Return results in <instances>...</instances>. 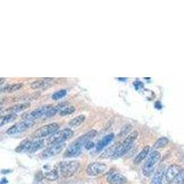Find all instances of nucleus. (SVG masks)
<instances>
[{"label": "nucleus", "instance_id": "f257e3e1", "mask_svg": "<svg viewBox=\"0 0 184 184\" xmlns=\"http://www.w3.org/2000/svg\"><path fill=\"white\" fill-rule=\"evenodd\" d=\"M137 136H138V133L134 131L131 134H129L120 145H118L116 152L113 156V158L116 159V158H121L122 156H124L126 153L132 148L134 141L136 140Z\"/></svg>", "mask_w": 184, "mask_h": 184}, {"label": "nucleus", "instance_id": "f03ea898", "mask_svg": "<svg viewBox=\"0 0 184 184\" xmlns=\"http://www.w3.org/2000/svg\"><path fill=\"white\" fill-rule=\"evenodd\" d=\"M79 162L78 160H66L59 164V173L64 178L72 177L79 168Z\"/></svg>", "mask_w": 184, "mask_h": 184}, {"label": "nucleus", "instance_id": "7ed1b4c3", "mask_svg": "<svg viewBox=\"0 0 184 184\" xmlns=\"http://www.w3.org/2000/svg\"><path fill=\"white\" fill-rule=\"evenodd\" d=\"M58 129H59V124H56V122H52V124H46L37 129L35 132L32 133V137L34 138V139H42L44 137L53 135L54 133L58 131Z\"/></svg>", "mask_w": 184, "mask_h": 184}, {"label": "nucleus", "instance_id": "20e7f679", "mask_svg": "<svg viewBox=\"0 0 184 184\" xmlns=\"http://www.w3.org/2000/svg\"><path fill=\"white\" fill-rule=\"evenodd\" d=\"M73 135H74V132L69 128H66L63 130H59L56 133H54L53 135H51L47 142H48V145L50 146L54 144L65 143V141L70 139Z\"/></svg>", "mask_w": 184, "mask_h": 184}, {"label": "nucleus", "instance_id": "39448f33", "mask_svg": "<svg viewBox=\"0 0 184 184\" xmlns=\"http://www.w3.org/2000/svg\"><path fill=\"white\" fill-rule=\"evenodd\" d=\"M161 156L160 153L158 151H153L151 154L149 155L147 161L146 162L145 166L143 167V173L145 176H150L153 172H154L155 167L157 165V163L159 161Z\"/></svg>", "mask_w": 184, "mask_h": 184}, {"label": "nucleus", "instance_id": "423d86ee", "mask_svg": "<svg viewBox=\"0 0 184 184\" xmlns=\"http://www.w3.org/2000/svg\"><path fill=\"white\" fill-rule=\"evenodd\" d=\"M34 124H35L34 120H25L23 121H20V122H19V124H16L15 125L11 126L7 131V133L8 134H16V133H21V132H24L27 129L32 127L34 125Z\"/></svg>", "mask_w": 184, "mask_h": 184}, {"label": "nucleus", "instance_id": "0eeeda50", "mask_svg": "<svg viewBox=\"0 0 184 184\" xmlns=\"http://www.w3.org/2000/svg\"><path fill=\"white\" fill-rule=\"evenodd\" d=\"M107 170L106 164L102 162H94L88 165L87 167V173L89 176H99L102 173H104Z\"/></svg>", "mask_w": 184, "mask_h": 184}, {"label": "nucleus", "instance_id": "6e6552de", "mask_svg": "<svg viewBox=\"0 0 184 184\" xmlns=\"http://www.w3.org/2000/svg\"><path fill=\"white\" fill-rule=\"evenodd\" d=\"M84 145L80 143L78 140H76L72 146H70L66 153H65V157L66 158H75L81 154V148Z\"/></svg>", "mask_w": 184, "mask_h": 184}, {"label": "nucleus", "instance_id": "1a4fd4ad", "mask_svg": "<svg viewBox=\"0 0 184 184\" xmlns=\"http://www.w3.org/2000/svg\"><path fill=\"white\" fill-rule=\"evenodd\" d=\"M53 106L48 105V106H42L41 108H39L38 110H35L33 112H32L30 113H28L27 116H25L24 118H26V120H34L42 116H45L47 114V112L50 111V109L52 108Z\"/></svg>", "mask_w": 184, "mask_h": 184}, {"label": "nucleus", "instance_id": "9d476101", "mask_svg": "<svg viewBox=\"0 0 184 184\" xmlns=\"http://www.w3.org/2000/svg\"><path fill=\"white\" fill-rule=\"evenodd\" d=\"M66 146L65 143H60V144H54L50 146L47 149H46L43 153L44 158H51L53 156H55L62 151Z\"/></svg>", "mask_w": 184, "mask_h": 184}, {"label": "nucleus", "instance_id": "9b49d317", "mask_svg": "<svg viewBox=\"0 0 184 184\" xmlns=\"http://www.w3.org/2000/svg\"><path fill=\"white\" fill-rule=\"evenodd\" d=\"M107 181L111 184H124L126 182V178L119 172L112 171L107 176Z\"/></svg>", "mask_w": 184, "mask_h": 184}, {"label": "nucleus", "instance_id": "f8f14e48", "mask_svg": "<svg viewBox=\"0 0 184 184\" xmlns=\"http://www.w3.org/2000/svg\"><path fill=\"white\" fill-rule=\"evenodd\" d=\"M180 167L177 165H172L170 166V167L167 168L166 170V173H165V178H166V180H167L168 182H171L173 181L174 179H176V178L178 177L179 173L180 172Z\"/></svg>", "mask_w": 184, "mask_h": 184}, {"label": "nucleus", "instance_id": "ddd939ff", "mask_svg": "<svg viewBox=\"0 0 184 184\" xmlns=\"http://www.w3.org/2000/svg\"><path fill=\"white\" fill-rule=\"evenodd\" d=\"M29 107V102H26V103H20V104H17V105H14L12 106L11 108L9 109H7L6 111H2L1 112V114H3V116H5V113H7L6 115H8V114H16L18 112H20L26 109H28Z\"/></svg>", "mask_w": 184, "mask_h": 184}, {"label": "nucleus", "instance_id": "4468645a", "mask_svg": "<svg viewBox=\"0 0 184 184\" xmlns=\"http://www.w3.org/2000/svg\"><path fill=\"white\" fill-rule=\"evenodd\" d=\"M114 138V134L113 133H110V134H107L106 136H104L102 139L97 144L96 146V151L97 152H100L109 143H111Z\"/></svg>", "mask_w": 184, "mask_h": 184}, {"label": "nucleus", "instance_id": "2eb2a0df", "mask_svg": "<svg viewBox=\"0 0 184 184\" xmlns=\"http://www.w3.org/2000/svg\"><path fill=\"white\" fill-rule=\"evenodd\" d=\"M66 103H60L59 105H56V106H53L52 108L50 109V111L47 112L45 116L46 117H52V116H54L55 114H57L58 112L60 113L62 112L65 108H66Z\"/></svg>", "mask_w": 184, "mask_h": 184}, {"label": "nucleus", "instance_id": "dca6fc26", "mask_svg": "<svg viewBox=\"0 0 184 184\" xmlns=\"http://www.w3.org/2000/svg\"><path fill=\"white\" fill-rule=\"evenodd\" d=\"M149 151H150V147H149L148 146H146L140 151L139 154L136 156V158H134V160H133L134 164H140V162H142L145 158H146Z\"/></svg>", "mask_w": 184, "mask_h": 184}, {"label": "nucleus", "instance_id": "f3484780", "mask_svg": "<svg viewBox=\"0 0 184 184\" xmlns=\"http://www.w3.org/2000/svg\"><path fill=\"white\" fill-rule=\"evenodd\" d=\"M165 171H164V168L163 167H159L158 171L156 172L155 176L153 177L152 179V183L153 184H162L163 183V178L165 175Z\"/></svg>", "mask_w": 184, "mask_h": 184}, {"label": "nucleus", "instance_id": "a211bd4d", "mask_svg": "<svg viewBox=\"0 0 184 184\" xmlns=\"http://www.w3.org/2000/svg\"><path fill=\"white\" fill-rule=\"evenodd\" d=\"M53 80V78H42V79H38L34 82H32L30 84V87L33 89H37V88H41L43 87L45 85H47L49 82H51Z\"/></svg>", "mask_w": 184, "mask_h": 184}, {"label": "nucleus", "instance_id": "6ab92c4d", "mask_svg": "<svg viewBox=\"0 0 184 184\" xmlns=\"http://www.w3.org/2000/svg\"><path fill=\"white\" fill-rule=\"evenodd\" d=\"M85 115H78L75 117L74 119H72L70 121H69V126L72 127V128H75V127H78L79 126L80 124H82L83 122L85 121Z\"/></svg>", "mask_w": 184, "mask_h": 184}, {"label": "nucleus", "instance_id": "aec40b11", "mask_svg": "<svg viewBox=\"0 0 184 184\" xmlns=\"http://www.w3.org/2000/svg\"><path fill=\"white\" fill-rule=\"evenodd\" d=\"M32 145V142L30 141L29 139H26L24 140L17 148H16V151L17 152H24V151H29V148Z\"/></svg>", "mask_w": 184, "mask_h": 184}, {"label": "nucleus", "instance_id": "412c9836", "mask_svg": "<svg viewBox=\"0 0 184 184\" xmlns=\"http://www.w3.org/2000/svg\"><path fill=\"white\" fill-rule=\"evenodd\" d=\"M17 118V114H8V115H5L1 117V120H0V125L3 126L6 124H8V122H11L13 121H15Z\"/></svg>", "mask_w": 184, "mask_h": 184}, {"label": "nucleus", "instance_id": "4be33fe9", "mask_svg": "<svg viewBox=\"0 0 184 184\" xmlns=\"http://www.w3.org/2000/svg\"><path fill=\"white\" fill-rule=\"evenodd\" d=\"M23 87V83H18V84H11V85H8L6 87V88H3L2 91L3 92H14L17 91L20 88H21Z\"/></svg>", "mask_w": 184, "mask_h": 184}, {"label": "nucleus", "instance_id": "5701e85b", "mask_svg": "<svg viewBox=\"0 0 184 184\" xmlns=\"http://www.w3.org/2000/svg\"><path fill=\"white\" fill-rule=\"evenodd\" d=\"M43 146H44V141H43L42 139H37L36 141L32 142V146H30L29 152L37 151V150L41 149Z\"/></svg>", "mask_w": 184, "mask_h": 184}, {"label": "nucleus", "instance_id": "b1692460", "mask_svg": "<svg viewBox=\"0 0 184 184\" xmlns=\"http://www.w3.org/2000/svg\"><path fill=\"white\" fill-rule=\"evenodd\" d=\"M44 178L48 180H51V181H54V180H56L58 178H59V175L57 173V171L55 170H50V171H47L44 173Z\"/></svg>", "mask_w": 184, "mask_h": 184}, {"label": "nucleus", "instance_id": "393cba45", "mask_svg": "<svg viewBox=\"0 0 184 184\" xmlns=\"http://www.w3.org/2000/svg\"><path fill=\"white\" fill-rule=\"evenodd\" d=\"M117 146H118V145L113 146L111 148H108L106 151H104V153L101 155V158H110V157L113 158L115 152H116V149H117Z\"/></svg>", "mask_w": 184, "mask_h": 184}, {"label": "nucleus", "instance_id": "a878e982", "mask_svg": "<svg viewBox=\"0 0 184 184\" xmlns=\"http://www.w3.org/2000/svg\"><path fill=\"white\" fill-rule=\"evenodd\" d=\"M168 144V139L167 137H161L157 140L156 144L154 145V148H162Z\"/></svg>", "mask_w": 184, "mask_h": 184}, {"label": "nucleus", "instance_id": "bb28decb", "mask_svg": "<svg viewBox=\"0 0 184 184\" xmlns=\"http://www.w3.org/2000/svg\"><path fill=\"white\" fill-rule=\"evenodd\" d=\"M66 92H67V91H66V89H61V90L55 92V93L52 96V98H53V100H61V99H63V98L66 95Z\"/></svg>", "mask_w": 184, "mask_h": 184}, {"label": "nucleus", "instance_id": "cd10ccee", "mask_svg": "<svg viewBox=\"0 0 184 184\" xmlns=\"http://www.w3.org/2000/svg\"><path fill=\"white\" fill-rule=\"evenodd\" d=\"M75 112V108L74 106H67L66 108H65L62 112H60L61 116H66V115H70L72 113H74Z\"/></svg>", "mask_w": 184, "mask_h": 184}, {"label": "nucleus", "instance_id": "c85d7f7f", "mask_svg": "<svg viewBox=\"0 0 184 184\" xmlns=\"http://www.w3.org/2000/svg\"><path fill=\"white\" fill-rule=\"evenodd\" d=\"M176 182L178 184H184V170H181L176 178Z\"/></svg>", "mask_w": 184, "mask_h": 184}, {"label": "nucleus", "instance_id": "c756f323", "mask_svg": "<svg viewBox=\"0 0 184 184\" xmlns=\"http://www.w3.org/2000/svg\"><path fill=\"white\" fill-rule=\"evenodd\" d=\"M130 129H131V125H126V126H124V127H122V129H121V133H120V136L126 135L127 133L130 131Z\"/></svg>", "mask_w": 184, "mask_h": 184}, {"label": "nucleus", "instance_id": "7c9ffc66", "mask_svg": "<svg viewBox=\"0 0 184 184\" xmlns=\"http://www.w3.org/2000/svg\"><path fill=\"white\" fill-rule=\"evenodd\" d=\"M94 146H95V145H94V143H92V142H90V141H89V142H87V143L85 145V147H86L87 149H91V148L93 147Z\"/></svg>", "mask_w": 184, "mask_h": 184}, {"label": "nucleus", "instance_id": "2f4dec72", "mask_svg": "<svg viewBox=\"0 0 184 184\" xmlns=\"http://www.w3.org/2000/svg\"><path fill=\"white\" fill-rule=\"evenodd\" d=\"M6 183H8V180L5 178H3L2 180H1V184H6Z\"/></svg>", "mask_w": 184, "mask_h": 184}, {"label": "nucleus", "instance_id": "473e14b6", "mask_svg": "<svg viewBox=\"0 0 184 184\" xmlns=\"http://www.w3.org/2000/svg\"><path fill=\"white\" fill-rule=\"evenodd\" d=\"M11 171H12V170H2V173H3V174H7L8 172H11Z\"/></svg>", "mask_w": 184, "mask_h": 184}, {"label": "nucleus", "instance_id": "72a5a7b5", "mask_svg": "<svg viewBox=\"0 0 184 184\" xmlns=\"http://www.w3.org/2000/svg\"><path fill=\"white\" fill-rule=\"evenodd\" d=\"M167 184H170V183H167Z\"/></svg>", "mask_w": 184, "mask_h": 184}]
</instances>
